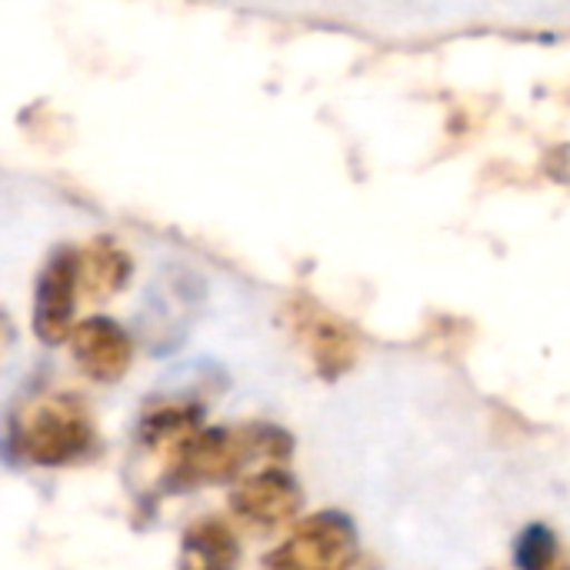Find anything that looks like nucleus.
Segmentation results:
<instances>
[{"mask_svg":"<svg viewBox=\"0 0 570 570\" xmlns=\"http://www.w3.org/2000/svg\"><path fill=\"white\" fill-rule=\"evenodd\" d=\"M291 454V438L277 428L250 424V428H214L197 431L170 461H167V488H200V484H227L247 474L254 464H281Z\"/></svg>","mask_w":570,"mask_h":570,"instance_id":"f257e3e1","label":"nucleus"},{"mask_svg":"<svg viewBox=\"0 0 570 570\" xmlns=\"http://www.w3.org/2000/svg\"><path fill=\"white\" fill-rule=\"evenodd\" d=\"M97 444L94 417L77 394H50L30 404L10 431V448L37 468H67L83 461Z\"/></svg>","mask_w":570,"mask_h":570,"instance_id":"f03ea898","label":"nucleus"},{"mask_svg":"<svg viewBox=\"0 0 570 570\" xmlns=\"http://www.w3.org/2000/svg\"><path fill=\"white\" fill-rule=\"evenodd\" d=\"M357 528L351 518L324 511L294 528V534L264 558L267 570H351L357 561Z\"/></svg>","mask_w":570,"mask_h":570,"instance_id":"7ed1b4c3","label":"nucleus"},{"mask_svg":"<svg viewBox=\"0 0 570 570\" xmlns=\"http://www.w3.org/2000/svg\"><path fill=\"white\" fill-rule=\"evenodd\" d=\"M77 250L73 247H57L47 264L37 274L33 284V334L40 344L57 347L70 337L73 331V314H77Z\"/></svg>","mask_w":570,"mask_h":570,"instance_id":"20e7f679","label":"nucleus"},{"mask_svg":"<svg viewBox=\"0 0 570 570\" xmlns=\"http://www.w3.org/2000/svg\"><path fill=\"white\" fill-rule=\"evenodd\" d=\"M301 504H304L301 484L281 464H271V468L237 478V484L230 491L234 514L240 521H247L250 528H264V531L291 524L301 514Z\"/></svg>","mask_w":570,"mask_h":570,"instance_id":"39448f33","label":"nucleus"},{"mask_svg":"<svg viewBox=\"0 0 570 570\" xmlns=\"http://www.w3.org/2000/svg\"><path fill=\"white\" fill-rule=\"evenodd\" d=\"M291 327H294L297 341L304 344V351L311 354L321 377L334 381V377H341L344 371L354 367V357H357L354 331L341 317L324 311L321 304L294 301L291 304Z\"/></svg>","mask_w":570,"mask_h":570,"instance_id":"423d86ee","label":"nucleus"},{"mask_svg":"<svg viewBox=\"0 0 570 570\" xmlns=\"http://www.w3.org/2000/svg\"><path fill=\"white\" fill-rule=\"evenodd\" d=\"M70 354L80 374H87L97 384H117L134 361V341L130 334L110 321V317H87L73 324L70 337Z\"/></svg>","mask_w":570,"mask_h":570,"instance_id":"0eeeda50","label":"nucleus"},{"mask_svg":"<svg viewBox=\"0 0 570 570\" xmlns=\"http://www.w3.org/2000/svg\"><path fill=\"white\" fill-rule=\"evenodd\" d=\"M204 421V404L177 397V401H157L144 411L137 424V438L150 451H164L167 461L200 431Z\"/></svg>","mask_w":570,"mask_h":570,"instance_id":"6e6552de","label":"nucleus"},{"mask_svg":"<svg viewBox=\"0 0 570 570\" xmlns=\"http://www.w3.org/2000/svg\"><path fill=\"white\" fill-rule=\"evenodd\" d=\"M130 274H134L130 254L110 237H97L94 244L77 250V284H80V294L90 301H107L120 294Z\"/></svg>","mask_w":570,"mask_h":570,"instance_id":"1a4fd4ad","label":"nucleus"},{"mask_svg":"<svg viewBox=\"0 0 570 570\" xmlns=\"http://www.w3.org/2000/svg\"><path fill=\"white\" fill-rule=\"evenodd\" d=\"M237 554L230 528L217 518H204L184 534V570H234Z\"/></svg>","mask_w":570,"mask_h":570,"instance_id":"9d476101","label":"nucleus"},{"mask_svg":"<svg viewBox=\"0 0 570 570\" xmlns=\"http://www.w3.org/2000/svg\"><path fill=\"white\" fill-rule=\"evenodd\" d=\"M554 558H558V541H554L551 528H544V524L524 528V534L514 544L518 570H551Z\"/></svg>","mask_w":570,"mask_h":570,"instance_id":"9b49d317","label":"nucleus"},{"mask_svg":"<svg viewBox=\"0 0 570 570\" xmlns=\"http://www.w3.org/2000/svg\"><path fill=\"white\" fill-rule=\"evenodd\" d=\"M13 344V327H10V317L0 311V357L7 354V347Z\"/></svg>","mask_w":570,"mask_h":570,"instance_id":"f8f14e48","label":"nucleus"}]
</instances>
